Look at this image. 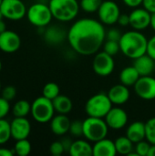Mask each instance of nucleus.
I'll use <instances>...</instances> for the list:
<instances>
[{"label": "nucleus", "instance_id": "18", "mask_svg": "<svg viewBox=\"0 0 155 156\" xmlns=\"http://www.w3.org/2000/svg\"><path fill=\"white\" fill-rule=\"evenodd\" d=\"M70 120L67 114H58L50 121V129L52 133L58 136H61L69 133L70 127Z\"/></svg>", "mask_w": 155, "mask_h": 156}, {"label": "nucleus", "instance_id": "40", "mask_svg": "<svg viewBox=\"0 0 155 156\" xmlns=\"http://www.w3.org/2000/svg\"><path fill=\"white\" fill-rule=\"evenodd\" d=\"M117 23H119V25L122 27L129 26L130 25V16L126 15V14H121Z\"/></svg>", "mask_w": 155, "mask_h": 156}, {"label": "nucleus", "instance_id": "6", "mask_svg": "<svg viewBox=\"0 0 155 156\" xmlns=\"http://www.w3.org/2000/svg\"><path fill=\"white\" fill-rule=\"evenodd\" d=\"M56 111L51 100L44 97L37 98L31 104V115L39 123H47L52 120Z\"/></svg>", "mask_w": 155, "mask_h": 156}, {"label": "nucleus", "instance_id": "28", "mask_svg": "<svg viewBox=\"0 0 155 156\" xmlns=\"http://www.w3.org/2000/svg\"><path fill=\"white\" fill-rule=\"evenodd\" d=\"M59 86L55 82H48L47 83L42 90V94L44 97L53 101L56 97H58L60 93Z\"/></svg>", "mask_w": 155, "mask_h": 156}, {"label": "nucleus", "instance_id": "52", "mask_svg": "<svg viewBox=\"0 0 155 156\" xmlns=\"http://www.w3.org/2000/svg\"><path fill=\"white\" fill-rule=\"evenodd\" d=\"M154 69H155V68H154Z\"/></svg>", "mask_w": 155, "mask_h": 156}, {"label": "nucleus", "instance_id": "31", "mask_svg": "<svg viewBox=\"0 0 155 156\" xmlns=\"http://www.w3.org/2000/svg\"><path fill=\"white\" fill-rule=\"evenodd\" d=\"M145 139L151 144H155V117L149 119L145 122Z\"/></svg>", "mask_w": 155, "mask_h": 156}, {"label": "nucleus", "instance_id": "7", "mask_svg": "<svg viewBox=\"0 0 155 156\" xmlns=\"http://www.w3.org/2000/svg\"><path fill=\"white\" fill-rule=\"evenodd\" d=\"M26 17L33 26L44 27L51 22L53 16L48 5L44 3H36L30 5L27 9Z\"/></svg>", "mask_w": 155, "mask_h": 156}, {"label": "nucleus", "instance_id": "17", "mask_svg": "<svg viewBox=\"0 0 155 156\" xmlns=\"http://www.w3.org/2000/svg\"><path fill=\"white\" fill-rule=\"evenodd\" d=\"M68 37V31H66L62 27L59 26H50L48 27L45 33L44 38L45 40L51 45H57L62 43Z\"/></svg>", "mask_w": 155, "mask_h": 156}, {"label": "nucleus", "instance_id": "19", "mask_svg": "<svg viewBox=\"0 0 155 156\" xmlns=\"http://www.w3.org/2000/svg\"><path fill=\"white\" fill-rule=\"evenodd\" d=\"M133 66L141 76H148L155 70V60L147 53L133 59Z\"/></svg>", "mask_w": 155, "mask_h": 156}, {"label": "nucleus", "instance_id": "22", "mask_svg": "<svg viewBox=\"0 0 155 156\" xmlns=\"http://www.w3.org/2000/svg\"><path fill=\"white\" fill-rule=\"evenodd\" d=\"M69 154L71 156H93V146L85 140H77L72 143Z\"/></svg>", "mask_w": 155, "mask_h": 156}, {"label": "nucleus", "instance_id": "5", "mask_svg": "<svg viewBox=\"0 0 155 156\" xmlns=\"http://www.w3.org/2000/svg\"><path fill=\"white\" fill-rule=\"evenodd\" d=\"M112 108L108 94L97 93L91 96L85 104V112L88 116L96 118H104Z\"/></svg>", "mask_w": 155, "mask_h": 156}, {"label": "nucleus", "instance_id": "46", "mask_svg": "<svg viewBox=\"0 0 155 156\" xmlns=\"http://www.w3.org/2000/svg\"><path fill=\"white\" fill-rule=\"evenodd\" d=\"M6 30V27H5V23L3 21V19L0 20V34L3 33L4 31Z\"/></svg>", "mask_w": 155, "mask_h": 156}, {"label": "nucleus", "instance_id": "48", "mask_svg": "<svg viewBox=\"0 0 155 156\" xmlns=\"http://www.w3.org/2000/svg\"><path fill=\"white\" fill-rule=\"evenodd\" d=\"M3 18H4V15H3V13H2V11H1V9H0V20L3 19Z\"/></svg>", "mask_w": 155, "mask_h": 156}, {"label": "nucleus", "instance_id": "8", "mask_svg": "<svg viewBox=\"0 0 155 156\" xmlns=\"http://www.w3.org/2000/svg\"><path fill=\"white\" fill-rule=\"evenodd\" d=\"M115 68V63L113 57L106 53L104 50L102 52H97L92 62V69L94 72L100 77H107L111 75Z\"/></svg>", "mask_w": 155, "mask_h": 156}, {"label": "nucleus", "instance_id": "14", "mask_svg": "<svg viewBox=\"0 0 155 156\" xmlns=\"http://www.w3.org/2000/svg\"><path fill=\"white\" fill-rule=\"evenodd\" d=\"M11 136L16 141L27 139L31 132V124L26 117H15L10 122Z\"/></svg>", "mask_w": 155, "mask_h": 156}, {"label": "nucleus", "instance_id": "24", "mask_svg": "<svg viewBox=\"0 0 155 156\" xmlns=\"http://www.w3.org/2000/svg\"><path fill=\"white\" fill-rule=\"evenodd\" d=\"M55 111L59 114H68L71 112L73 104L71 100L66 95H58L53 101Z\"/></svg>", "mask_w": 155, "mask_h": 156}, {"label": "nucleus", "instance_id": "15", "mask_svg": "<svg viewBox=\"0 0 155 156\" xmlns=\"http://www.w3.org/2000/svg\"><path fill=\"white\" fill-rule=\"evenodd\" d=\"M21 38L17 33L5 30L0 34V49L5 53H13L19 49Z\"/></svg>", "mask_w": 155, "mask_h": 156}, {"label": "nucleus", "instance_id": "21", "mask_svg": "<svg viewBox=\"0 0 155 156\" xmlns=\"http://www.w3.org/2000/svg\"><path fill=\"white\" fill-rule=\"evenodd\" d=\"M146 131L145 123L142 122H134L129 125L126 131V136L133 143L137 144L145 139Z\"/></svg>", "mask_w": 155, "mask_h": 156}, {"label": "nucleus", "instance_id": "30", "mask_svg": "<svg viewBox=\"0 0 155 156\" xmlns=\"http://www.w3.org/2000/svg\"><path fill=\"white\" fill-rule=\"evenodd\" d=\"M11 137L10 122L5 119H0V145L5 144Z\"/></svg>", "mask_w": 155, "mask_h": 156}, {"label": "nucleus", "instance_id": "23", "mask_svg": "<svg viewBox=\"0 0 155 156\" xmlns=\"http://www.w3.org/2000/svg\"><path fill=\"white\" fill-rule=\"evenodd\" d=\"M141 75L139 74L138 70L134 68V66H129L124 68L120 74V80L121 83L123 85L130 87V86H134L137 80L140 79Z\"/></svg>", "mask_w": 155, "mask_h": 156}, {"label": "nucleus", "instance_id": "32", "mask_svg": "<svg viewBox=\"0 0 155 156\" xmlns=\"http://www.w3.org/2000/svg\"><path fill=\"white\" fill-rule=\"evenodd\" d=\"M103 48H104V51L112 57L115 56L116 54H118V52L121 50L119 42L118 41H112V40H106Z\"/></svg>", "mask_w": 155, "mask_h": 156}, {"label": "nucleus", "instance_id": "9", "mask_svg": "<svg viewBox=\"0 0 155 156\" xmlns=\"http://www.w3.org/2000/svg\"><path fill=\"white\" fill-rule=\"evenodd\" d=\"M0 9L4 17L16 21L22 19L26 15V7L21 0H3Z\"/></svg>", "mask_w": 155, "mask_h": 156}, {"label": "nucleus", "instance_id": "50", "mask_svg": "<svg viewBox=\"0 0 155 156\" xmlns=\"http://www.w3.org/2000/svg\"><path fill=\"white\" fill-rule=\"evenodd\" d=\"M2 1H3V0H0V5H1V4H2Z\"/></svg>", "mask_w": 155, "mask_h": 156}, {"label": "nucleus", "instance_id": "41", "mask_svg": "<svg viewBox=\"0 0 155 156\" xmlns=\"http://www.w3.org/2000/svg\"><path fill=\"white\" fill-rule=\"evenodd\" d=\"M122 2L129 7L136 8L143 4V0H122Z\"/></svg>", "mask_w": 155, "mask_h": 156}, {"label": "nucleus", "instance_id": "29", "mask_svg": "<svg viewBox=\"0 0 155 156\" xmlns=\"http://www.w3.org/2000/svg\"><path fill=\"white\" fill-rule=\"evenodd\" d=\"M102 0H81L79 2L80 8L86 13L98 12Z\"/></svg>", "mask_w": 155, "mask_h": 156}, {"label": "nucleus", "instance_id": "35", "mask_svg": "<svg viewBox=\"0 0 155 156\" xmlns=\"http://www.w3.org/2000/svg\"><path fill=\"white\" fill-rule=\"evenodd\" d=\"M49 152H50V154L54 156L61 155L65 152V149H64V146L62 144V142L57 141V142L52 143L50 144V146H49Z\"/></svg>", "mask_w": 155, "mask_h": 156}, {"label": "nucleus", "instance_id": "12", "mask_svg": "<svg viewBox=\"0 0 155 156\" xmlns=\"http://www.w3.org/2000/svg\"><path fill=\"white\" fill-rule=\"evenodd\" d=\"M104 119L109 128L112 130H121L128 122L127 112L120 107H112Z\"/></svg>", "mask_w": 155, "mask_h": 156}, {"label": "nucleus", "instance_id": "37", "mask_svg": "<svg viewBox=\"0 0 155 156\" xmlns=\"http://www.w3.org/2000/svg\"><path fill=\"white\" fill-rule=\"evenodd\" d=\"M10 111L9 101L3 97H0V119H4Z\"/></svg>", "mask_w": 155, "mask_h": 156}, {"label": "nucleus", "instance_id": "44", "mask_svg": "<svg viewBox=\"0 0 155 156\" xmlns=\"http://www.w3.org/2000/svg\"><path fill=\"white\" fill-rule=\"evenodd\" d=\"M15 152L7 148H0V156H13Z\"/></svg>", "mask_w": 155, "mask_h": 156}, {"label": "nucleus", "instance_id": "25", "mask_svg": "<svg viewBox=\"0 0 155 156\" xmlns=\"http://www.w3.org/2000/svg\"><path fill=\"white\" fill-rule=\"evenodd\" d=\"M114 143L117 154L129 155L133 151V143L127 136H121L117 138Z\"/></svg>", "mask_w": 155, "mask_h": 156}, {"label": "nucleus", "instance_id": "16", "mask_svg": "<svg viewBox=\"0 0 155 156\" xmlns=\"http://www.w3.org/2000/svg\"><path fill=\"white\" fill-rule=\"evenodd\" d=\"M112 104L115 105H122L126 103L130 99V90L127 86L122 83L114 85L111 87L107 93Z\"/></svg>", "mask_w": 155, "mask_h": 156}, {"label": "nucleus", "instance_id": "1", "mask_svg": "<svg viewBox=\"0 0 155 156\" xmlns=\"http://www.w3.org/2000/svg\"><path fill=\"white\" fill-rule=\"evenodd\" d=\"M67 39L76 53L90 56L96 54L104 44L106 31L100 21L87 17L81 18L69 27Z\"/></svg>", "mask_w": 155, "mask_h": 156}, {"label": "nucleus", "instance_id": "26", "mask_svg": "<svg viewBox=\"0 0 155 156\" xmlns=\"http://www.w3.org/2000/svg\"><path fill=\"white\" fill-rule=\"evenodd\" d=\"M31 113V104L26 100H20L13 106V114L15 117H26Z\"/></svg>", "mask_w": 155, "mask_h": 156}, {"label": "nucleus", "instance_id": "47", "mask_svg": "<svg viewBox=\"0 0 155 156\" xmlns=\"http://www.w3.org/2000/svg\"><path fill=\"white\" fill-rule=\"evenodd\" d=\"M147 156H155V144H151L149 153Z\"/></svg>", "mask_w": 155, "mask_h": 156}, {"label": "nucleus", "instance_id": "51", "mask_svg": "<svg viewBox=\"0 0 155 156\" xmlns=\"http://www.w3.org/2000/svg\"><path fill=\"white\" fill-rule=\"evenodd\" d=\"M0 90H1V82H0Z\"/></svg>", "mask_w": 155, "mask_h": 156}, {"label": "nucleus", "instance_id": "49", "mask_svg": "<svg viewBox=\"0 0 155 156\" xmlns=\"http://www.w3.org/2000/svg\"><path fill=\"white\" fill-rule=\"evenodd\" d=\"M1 69H2V62L0 60V71H1Z\"/></svg>", "mask_w": 155, "mask_h": 156}, {"label": "nucleus", "instance_id": "45", "mask_svg": "<svg viewBox=\"0 0 155 156\" xmlns=\"http://www.w3.org/2000/svg\"><path fill=\"white\" fill-rule=\"evenodd\" d=\"M150 27L153 29L155 31V12L154 13H152V16H151V24H150Z\"/></svg>", "mask_w": 155, "mask_h": 156}, {"label": "nucleus", "instance_id": "39", "mask_svg": "<svg viewBox=\"0 0 155 156\" xmlns=\"http://www.w3.org/2000/svg\"><path fill=\"white\" fill-rule=\"evenodd\" d=\"M147 54L155 60V35L148 39L147 44Z\"/></svg>", "mask_w": 155, "mask_h": 156}, {"label": "nucleus", "instance_id": "11", "mask_svg": "<svg viewBox=\"0 0 155 156\" xmlns=\"http://www.w3.org/2000/svg\"><path fill=\"white\" fill-rule=\"evenodd\" d=\"M135 93L144 101H153L155 99V78L148 76H141L135 83Z\"/></svg>", "mask_w": 155, "mask_h": 156}, {"label": "nucleus", "instance_id": "36", "mask_svg": "<svg viewBox=\"0 0 155 156\" xmlns=\"http://www.w3.org/2000/svg\"><path fill=\"white\" fill-rule=\"evenodd\" d=\"M16 96V90L14 86H6L2 90V97L7 101H12Z\"/></svg>", "mask_w": 155, "mask_h": 156}, {"label": "nucleus", "instance_id": "10", "mask_svg": "<svg viewBox=\"0 0 155 156\" xmlns=\"http://www.w3.org/2000/svg\"><path fill=\"white\" fill-rule=\"evenodd\" d=\"M121 15V10L117 3L111 0L102 1L99 10L98 16L100 21L104 25H113L118 22Z\"/></svg>", "mask_w": 155, "mask_h": 156}, {"label": "nucleus", "instance_id": "4", "mask_svg": "<svg viewBox=\"0 0 155 156\" xmlns=\"http://www.w3.org/2000/svg\"><path fill=\"white\" fill-rule=\"evenodd\" d=\"M109 126L103 118L89 116L83 121V136L90 142H98L107 137Z\"/></svg>", "mask_w": 155, "mask_h": 156}, {"label": "nucleus", "instance_id": "38", "mask_svg": "<svg viewBox=\"0 0 155 156\" xmlns=\"http://www.w3.org/2000/svg\"><path fill=\"white\" fill-rule=\"evenodd\" d=\"M122 34L119 29L117 28H111L106 32V40H112V41H120L122 37Z\"/></svg>", "mask_w": 155, "mask_h": 156}, {"label": "nucleus", "instance_id": "42", "mask_svg": "<svg viewBox=\"0 0 155 156\" xmlns=\"http://www.w3.org/2000/svg\"><path fill=\"white\" fill-rule=\"evenodd\" d=\"M143 7L151 13L155 12V0H143Z\"/></svg>", "mask_w": 155, "mask_h": 156}, {"label": "nucleus", "instance_id": "13", "mask_svg": "<svg viewBox=\"0 0 155 156\" xmlns=\"http://www.w3.org/2000/svg\"><path fill=\"white\" fill-rule=\"evenodd\" d=\"M130 16V26L134 30L142 31L150 27L151 24V16L152 13L149 12L147 9L136 7L132 12L129 15Z\"/></svg>", "mask_w": 155, "mask_h": 156}, {"label": "nucleus", "instance_id": "3", "mask_svg": "<svg viewBox=\"0 0 155 156\" xmlns=\"http://www.w3.org/2000/svg\"><path fill=\"white\" fill-rule=\"evenodd\" d=\"M48 5L53 17L60 22L72 21L80 8L77 0H50Z\"/></svg>", "mask_w": 155, "mask_h": 156}, {"label": "nucleus", "instance_id": "27", "mask_svg": "<svg viewBox=\"0 0 155 156\" xmlns=\"http://www.w3.org/2000/svg\"><path fill=\"white\" fill-rule=\"evenodd\" d=\"M14 152L16 154L19 156H26L28 155L31 152V144L27 139H22L16 141Z\"/></svg>", "mask_w": 155, "mask_h": 156}, {"label": "nucleus", "instance_id": "33", "mask_svg": "<svg viewBox=\"0 0 155 156\" xmlns=\"http://www.w3.org/2000/svg\"><path fill=\"white\" fill-rule=\"evenodd\" d=\"M69 133L74 137L83 136V122L80 121L71 122Z\"/></svg>", "mask_w": 155, "mask_h": 156}, {"label": "nucleus", "instance_id": "43", "mask_svg": "<svg viewBox=\"0 0 155 156\" xmlns=\"http://www.w3.org/2000/svg\"><path fill=\"white\" fill-rule=\"evenodd\" d=\"M61 142H62V144L64 146L65 151H68L69 152V148H70V146H71V144H72L73 142H71L70 139H69V138H64Z\"/></svg>", "mask_w": 155, "mask_h": 156}, {"label": "nucleus", "instance_id": "2", "mask_svg": "<svg viewBox=\"0 0 155 156\" xmlns=\"http://www.w3.org/2000/svg\"><path fill=\"white\" fill-rule=\"evenodd\" d=\"M119 44L122 54L132 59L147 53L148 39L139 30L127 31L122 34Z\"/></svg>", "mask_w": 155, "mask_h": 156}, {"label": "nucleus", "instance_id": "20", "mask_svg": "<svg viewBox=\"0 0 155 156\" xmlns=\"http://www.w3.org/2000/svg\"><path fill=\"white\" fill-rule=\"evenodd\" d=\"M116 154L115 143L110 139H101L93 145V156H114Z\"/></svg>", "mask_w": 155, "mask_h": 156}, {"label": "nucleus", "instance_id": "34", "mask_svg": "<svg viewBox=\"0 0 155 156\" xmlns=\"http://www.w3.org/2000/svg\"><path fill=\"white\" fill-rule=\"evenodd\" d=\"M151 147V144L147 141H141L139 143L136 144V147H135V152L138 154V156H147L149 150Z\"/></svg>", "mask_w": 155, "mask_h": 156}]
</instances>
